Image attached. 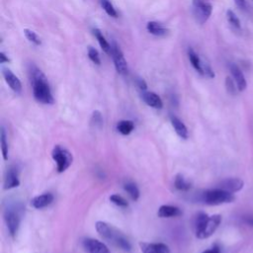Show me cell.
<instances>
[{
  "label": "cell",
  "mask_w": 253,
  "mask_h": 253,
  "mask_svg": "<svg viewBox=\"0 0 253 253\" xmlns=\"http://www.w3.org/2000/svg\"><path fill=\"white\" fill-rule=\"evenodd\" d=\"M30 79L35 99L42 104H52L54 100L47 79L45 75L35 65L30 68Z\"/></svg>",
  "instance_id": "obj_1"
},
{
  "label": "cell",
  "mask_w": 253,
  "mask_h": 253,
  "mask_svg": "<svg viewBox=\"0 0 253 253\" xmlns=\"http://www.w3.org/2000/svg\"><path fill=\"white\" fill-rule=\"evenodd\" d=\"M95 227L99 235L109 243L118 248H121L122 250H130L131 245L128 239L120 229L114 225L105 221H97Z\"/></svg>",
  "instance_id": "obj_2"
},
{
  "label": "cell",
  "mask_w": 253,
  "mask_h": 253,
  "mask_svg": "<svg viewBox=\"0 0 253 253\" xmlns=\"http://www.w3.org/2000/svg\"><path fill=\"white\" fill-rule=\"evenodd\" d=\"M221 222L220 214H213L209 216L205 212H200L195 221L196 236L199 239H206L212 235V233L217 229Z\"/></svg>",
  "instance_id": "obj_3"
},
{
  "label": "cell",
  "mask_w": 253,
  "mask_h": 253,
  "mask_svg": "<svg viewBox=\"0 0 253 253\" xmlns=\"http://www.w3.org/2000/svg\"><path fill=\"white\" fill-rule=\"evenodd\" d=\"M22 211L23 207L19 203L9 205L4 210V220L12 238H15L19 231L22 219Z\"/></svg>",
  "instance_id": "obj_4"
},
{
  "label": "cell",
  "mask_w": 253,
  "mask_h": 253,
  "mask_svg": "<svg viewBox=\"0 0 253 253\" xmlns=\"http://www.w3.org/2000/svg\"><path fill=\"white\" fill-rule=\"evenodd\" d=\"M235 200V197L232 193L226 192L219 188H214L207 190L202 193L201 201L209 206H218L222 204L232 203Z\"/></svg>",
  "instance_id": "obj_5"
},
{
  "label": "cell",
  "mask_w": 253,
  "mask_h": 253,
  "mask_svg": "<svg viewBox=\"0 0 253 253\" xmlns=\"http://www.w3.org/2000/svg\"><path fill=\"white\" fill-rule=\"evenodd\" d=\"M51 157L56 164L57 172H64L72 163L73 156L70 151L61 145H55L51 151Z\"/></svg>",
  "instance_id": "obj_6"
},
{
  "label": "cell",
  "mask_w": 253,
  "mask_h": 253,
  "mask_svg": "<svg viewBox=\"0 0 253 253\" xmlns=\"http://www.w3.org/2000/svg\"><path fill=\"white\" fill-rule=\"evenodd\" d=\"M193 14L196 21L203 25L205 24L212 13V5L209 0H192Z\"/></svg>",
  "instance_id": "obj_7"
},
{
  "label": "cell",
  "mask_w": 253,
  "mask_h": 253,
  "mask_svg": "<svg viewBox=\"0 0 253 253\" xmlns=\"http://www.w3.org/2000/svg\"><path fill=\"white\" fill-rule=\"evenodd\" d=\"M111 45H112L111 55H112V58H113V61H114V65H115V68H116L117 72L119 74H122V75L127 74L128 66H127L126 60V58L124 56V53H123L122 49L120 48L118 43L115 42H113V43Z\"/></svg>",
  "instance_id": "obj_8"
},
{
  "label": "cell",
  "mask_w": 253,
  "mask_h": 253,
  "mask_svg": "<svg viewBox=\"0 0 253 253\" xmlns=\"http://www.w3.org/2000/svg\"><path fill=\"white\" fill-rule=\"evenodd\" d=\"M19 185H20L19 170L17 166L12 165L6 171L5 178H4V189L11 190V189L17 188Z\"/></svg>",
  "instance_id": "obj_9"
},
{
  "label": "cell",
  "mask_w": 253,
  "mask_h": 253,
  "mask_svg": "<svg viewBox=\"0 0 253 253\" xmlns=\"http://www.w3.org/2000/svg\"><path fill=\"white\" fill-rule=\"evenodd\" d=\"M83 247L87 253H111L105 243L94 238H85Z\"/></svg>",
  "instance_id": "obj_10"
},
{
  "label": "cell",
  "mask_w": 253,
  "mask_h": 253,
  "mask_svg": "<svg viewBox=\"0 0 253 253\" xmlns=\"http://www.w3.org/2000/svg\"><path fill=\"white\" fill-rule=\"evenodd\" d=\"M243 187H244V182H243V180H241L239 178L224 179V180L220 181L216 186V188H219L221 190H224V191L232 193V194L242 190Z\"/></svg>",
  "instance_id": "obj_11"
},
{
  "label": "cell",
  "mask_w": 253,
  "mask_h": 253,
  "mask_svg": "<svg viewBox=\"0 0 253 253\" xmlns=\"http://www.w3.org/2000/svg\"><path fill=\"white\" fill-rule=\"evenodd\" d=\"M228 68H229L231 76L237 86L238 91H244L247 87V82H246V79H245V76H244L242 70L235 63H229Z\"/></svg>",
  "instance_id": "obj_12"
},
{
  "label": "cell",
  "mask_w": 253,
  "mask_h": 253,
  "mask_svg": "<svg viewBox=\"0 0 253 253\" xmlns=\"http://www.w3.org/2000/svg\"><path fill=\"white\" fill-rule=\"evenodd\" d=\"M3 77L8 84V86L16 93H21L22 91V83L20 79L9 69V68H2Z\"/></svg>",
  "instance_id": "obj_13"
},
{
  "label": "cell",
  "mask_w": 253,
  "mask_h": 253,
  "mask_svg": "<svg viewBox=\"0 0 253 253\" xmlns=\"http://www.w3.org/2000/svg\"><path fill=\"white\" fill-rule=\"evenodd\" d=\"M139 247L142 253H170L169 247L164 243L140 242Z\"/></svg>",
  "instance_id": "obj_14"
},
{
  "label": "cell",
  "mask_w": 253,
  "mask_h": 253,
  "mask_svg": "<svg viewBox=\"0 0 253 253\" xmlns=\"http://www.w3.org/2000/svg\"><path fill=\"white\" fill-rule=\"evenodd\" d=\"M141 98L144 101V103L154 109H162L163 102L161 98L154 92L151 91H142Z\"/></svg>",
  "instance_id": "obj_15"
},
{
  "label": "cell",
  "mask_w": 253,
  "mask_h": 253,
  "mask_svg": "<svg viewBox=\"0 0 253 253\" xmlns=\"http://www.w3.org/2000/svg\"><path fill=\"white\" fill-rule=\"evenodd\" d=\"M53 202V195L51 193H43L32 199L31 205L33 208L41 210L49 206Z\"/></svg>",
  "instance_id": "obj_16"
},
{
  "label": "cell",
  "mask_w": 253,
  "mask_h": 253,
  "mask_svg": "<svg viewBox=\"0 0 253 253\" xmlns=\"http://www.w3.org/2000/svg\"><path fill=\"white\" fill-rule=\"evenodd\" d=\"M188 57H189V60L192 64V66L195 68V70L201 74V75H204V64H205V60L202 59L199 54L192 48V47H189L188 48Z\"/></svg>",
  "instance_id": "obj_17"
},
{
  "label": "cell",
  "mask_w": 253,
  "mask_h": 253,
  "mask_svg": "<svg viewBox=\"0 0 253 253\" xmlns=\"http://www.w3.org/2000/svg\"><path fill=\"white\" fill-rule=\"evenodd\" d=\"M170 122H171V125L175 130V132L183 139H187L189 137V131H188V128L187 126L184 125V123L178 119L177 117L175 116H171L170 117Z\"/></svg>",
  "instance_id": "obj_18"
},
{
  "label": "cell",
  "mask_w": 253,
  "mask_h": 253,
  "mask_svg": "<svg viewBox=\"0 0 253 253\" xmlns=\"http://www.w3.org/2000/svg\"><path fill=\"white\" fill-rule=\"evenodd\" d=\"M182 214V211L175 207V206H169V205H163L158 209L157 215L159 217H176L180 216Z\"/></svg>",
  "instance_id": "obj_19"
},
{
  "label": "cell",
  "mask_w": 253,
  "mask_h": 253,
  "mask_svg": "<svg viewBox=\"0 0 253 253\" xmlns=\"http://www.w3.org/2000/svg\"><path fill=\"white\" fill-rule=\"evenodd\" d=\"M146 29L149 34L156 36V37H162L165 36L168 32V30L160 23L155 22V21H150L146 25Z\"/></svg>",
  "instance_id": "obj_20"
},
{
  "label": "cell",
  "mask_w": 253,
  "mask_h": 253,
  "mask_svg": "<svg viewBox=\"0 0 253 253\" xmlns=\"http://www.w3.org/2000/svg\"><path fill=\"white\" fill-rule=\"evenodd\" d=\"M93 32H94V36H95V38L97 39V41H98V42H99L101 48H102L106 53H108V54L111 55V52H112V45L107 42V40H106L105 37L103 36L102 32H101L99 29H94Z\"/></svg>",
  "instance_id": "obj_21"
},
{
  "label": "cell",
  "mask_w": 253,
  "mask_h": 253,
  "mask_svg": "<svg viewBox=\"0 0 253 253\" xmlns=\"http://www.w3.org/2000/svg\"><path fill=\"white\" fill-rule=\"evenodd\" d=\"M134 128V124L129 120H123L117 124V129L124 135L129 134Z\"/></svg>",
  "instance_id": "obj_22"
},
{
  "label": "cell",
  "mask_w": 253,
  "mask_h": 253,
  "mask_svg": "<svg viewBox=\"0 0 253 253\" xmlns=\"http://www.w3.org/2000/svg\"><path fill=\"white\" fill-rule=\"evenodd\" d=\"M226 19L228 24L231 26V28L236 31V32H240L241 31V23L239 18L236 16V14L232 11V10H227L226 11Z\"/></svg>",
  "instance_id": "obj_23"
},
{
  "label": "cell",
  "mask_w": 253,
  "mask_h": 253,
  "mask_svg": "<svg viewBox=\"0 0 253 253\" xmlns=\"http://www.w3.org/2000/svg\"><path fill=\"white\" fill-rule=\"evenodd\" d=\"M174 186L176 189H178L180 191H189L192 187V184L188 180H186V178H184L183 175L178 174L175 177Z\"/></svg>",
  "instance_id": "obj_24"
},
{
  "label": "cell",
  "mask_w": 253,
  "mask_h": 253,
  "mask_svg": "<svg viewBox=\"0 0 253 253\" xmlns=\"http://www.w3.org/2000/svg\"><path fill=\"white\" fill-rule=\"evenodd\" d=\"M124 189L125 191L129 195V197L133 200V201H137L139 198V190L137 188V186L132 183V182H127L124 185Z\"/></svg>",
  "instance_id": "obj_25"
},
{
  "label": "cell",
  "mask_w": 253,
  "mask_h": 253,
  "mask_svg": "<svg viewBox=\"0 0 253 253\" xmlns=\"http://www.w3.org/2000/svg\"><path fill=\"white\" fill-rule=\"evenodd\" d=\"M101 6L103 8V10L110 16L113 18H117L118 17V13L115 9V7L113 6V4L111 3L110 0H100Z\"/></svg>",
  "instance_id": "obj_26"
},
{
  "label": "cell",
  "mask_w": 253,
  "mask_h": 253,
  "mask_svg": "<svg viewBox=\"0 0 253 253\" xmlns=\"http://www.w3.org/2000/svg\"><path fill=\"white\" fill-rule=\"evenodd\" d=\"M0 140H1V150H2L3 159L7 160L8 159V143L6 140V132L3 126L1 127V131H0Z\"/></svg>",
  "instance_id": "obj_27"
},
{
  "label": "cell",
  "mask_w": 253,
  "mask_h": 253,
  "mask_svg": "<svg viewBox=\"0 0 253 253\" xmlns=\"http://www.w3.org/2000/svg\"><path fill=\"white\" fill-rule=\"evenodd\" d=\"M24 34H25V37L27 38V40L29 42H31L32 43H34L35 45H40L42 43L40 37L34 31L29 30V29H25Z\"/></svg>",
  "instance_id": "obj_28"
},
{
  "label": "cell",
  "mask_w": 253,
  "mask_h": 253,
  "mask_svg": "<svg viewBox=\"0 0 253 253\" xmlns=\"http://www.w3.org/2000/svg\"><path fill=\"white\" fill-rule=\"evenodd\" d=\"M110 201H111L113 204H115L116 206H118V207L126 208V207L128 206L127 201H126L124 197H122L121 195H118V194L112 195V196L110 197Z\"/></svg>",
  "instance_id": "obj_29"
},
{
  "label": "cell",
  "mask_w": 253,
  "mask_h": 253,
  "mask_svg": "<svg viewBox=\"0 0 253 253\" xmlns=\"http://www.w3.org/2000/svg\"><path fill=\"white\" fill-rule=\"evenodd\" d=\"M88 57L90 58V60L97 64V65H100L101 64V59H100V55H99V52L96 48L92 47V46H89L88 47Z\"/></svg>",
  "instance_id": "obj_30"
},
{
  "label": "cell",
  "mask_w": 253,
  "mask_h": 253,
  "mask_svg": "<svg viewBox=\"0 0 253 253\" xmlns=\"http://www.w3.org/2000/svg\"><path fill=\"white\" fill-rule=\"evenodd\" d=\"M91 125L95 127H101L103 126V117L99 111H94L91 117Z\"/></svg>",
  "instance_id": "obj_31"
},
{
  "label": "cell",
  "mask_w": 253,
  "mask_h": 253,
  "mask_svg": "<svg viewBox=\"0 0 253 253\" xmlns=\"http://www.w3.org/2000/svg\"><path fill=\"white\" fill-rule=\"evenodd\" d=\"M225 87H226V90L229 94H232L234 95L236 93V90L237 89V86L233 80V78H230V77H226L225 79Z\"/></svg>",
  "instance_id": "obj_32"
},
{
  "label": "cell",
  "mask_w": 253,
  "mask_h": 253,
  "mask_svg": "<svg viewBox=\"0 0 253 253\" xmlns=\"http://www.w3.org/2000/svg\"><path fill=\"white\" fill-rule=\"evenodd\" d=\"M236 6L242 11H248V4L246 0H234Z\"/></svg>",
  "instance_id": "obj_33"
},
{
  "label": "cell",
  "mask_w": 253,
  "mask_h": 253,
  "mask_svg": "<svg viewBox=\"0 0 253 253\" xmlns=\"http://www.w3.org/2000/svg\"><path fill=\"white\" fill-rule=\"evenodd\" d=\"M136 85H137V87H138L141 91H146L147 85H146V82H145L142 78H137V79H136Z\"/></svg>",
  "instance_id": "obj_34"
},
{
  "label": "cell",
  "mask_w": 253,
  "mask_h": 253,
  "mask_svg": "<svg viewBox=\"0 0 253 253\" xmlns=\"http://www.w3.org/2000/svg\"><path fill=\"white\" fill-rule=\"evenodd\" d=\"M202 253H220V249L217 245H213L211 248L203 251Z\"/></svg>",
  "instance_id": "obj_35"
},
{
  "label": "cell",
  "mask_w": 253,
  "mask_h": 253,
  "mask_svg": "<svg viewBox=\"0 0 253 253\" xmlns=\"http://www.w3.org/2000/svg\"><path fill=\"white\" fill-rule=\"evenodd\" d=\"M8 61H9V58L6 56V54L4 52H0V63H5Z\"/></svg>",
  "instance_id": "obj_36"
},
{
  "label": "cell",
  "mask_w": 253,
  "mask_h": 253,
  "mask_svg": "<svg viewBox=\"0 0 253 253\" xmlns=\"http://www.w3.org/2000/svg\"><path fill=\"white\" fill-rule=\"evenodd\" d=\"M244 221H245V223L253 226V216H246V217H244Z\"/></svg>",
  "instance_id": "obj_37"
},
{
  "label": "cell",
  "mask_w": 253,
  "mask_h": 253,
  "mask_svg": "<svg viewBox=\"0 0 253 253\" xmlns=\"http://www.w3.org/2000/svg\"><path fill=\"white\" fill-rule=\"evenodd\" d=\"M252 1H253V0H252Z\"/></svg>",
  "instance_id": "obj_38"
}]
</instances>
